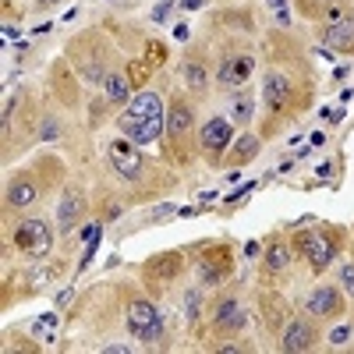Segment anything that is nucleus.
Returning <instances> with one entry per match:
<instances>
[{"label": "nucleus", "mask_w": 354, "mask_h": 354, "mask_svg": "<svg viewBox=\"0 0 354 354\" xmlns=\"http://www.w3.org/2000/svg\"><path fill=\"white\" fill-rule=\"evenodd\" d=\"M322 36H326V43H330V46H340V50L354 46V18H340V15H330L326 28H322Z\"/></svg>", "instance_id": "8"}, {"label": "nucleus", "mask_w": 354, "mask_h": 354, "mask_svg": "<svg viewBox=\"0 0 354 354\" xmlns=\"http://www.w3.org/2000/svg\"><path fill=\"white\" fill-rule=\"evenodd\" d=\"M160 322V312L149 305V301H131L128 305V330L135 333V337H142L145 330H153Z\"/></svg>", "instance_id": "7"}, {"label": "nucleus", "mask_w": 354, "mask_h": 354, "mask_svg": "<svg viewBox=\"0 0 354 354\" xmlns=\"http://www.w3.org/2000/svg\"><path fill=\"white\" fill-rule=\"evenodd\" d=\"M185 78H188V85L195 88V93H202V88H205V71L198 64H188L185 68Z\"/></svg>", "instance_id": "18"}, {"label": "nucleus", "mask_w": 354, "mask_h": 354, "mask_svg": "<svg viewBox=\"0 0 354 354\" xmlns=\"http://www.w3.org/2000/svg\"><path fill=\"white\" fill-rule=\"evenodd\" d=\"M78 213H82V198H78V195H64L61 209H57V220H61V230H71V227H75V220H78Z\"/></svg>", "instance_id": "15"}, {"label": "nucleus", "mask_w": 354, "mask_h": 354, "mask_svg": "<svg viewBox=\"0 0 354 354\" xmlns=\"http://www.w3.org/2000/svg\"><path fill=\"white\" fill-rule=\"evenodd\" d=\"M315 340H319V337H315V330H312V322L294 319L290 326H287V333H283V351H308Z\"/></svg>", "instance_id": "9"}, {"label": "nucleus", "mask_w": 354, "mask_h": 354, "mask_svg": "<svg viewBox=\"0 0 354 354\" xmlns=\"http://www.w3.org/2000/svg\"><path fill=\"white\" fill-rule=\"evenodd\" d=\"M283 262H287V248L273 245V252H270V270H283Z\"/></svg>", "instance_id": "19"}, {"label": "nucleus", "mask_w": 354, "mask_h": 354, "mask_svg": "<svg viewBox=\"0 0 354 354\" xmlns=\"http://www.w3.org/2000/svg\"><path fill=\"white\" fill-rule=\"evenodd\" d=\"M308 312L312 315H322V319H337L344 312V298H340L333 287H315L308 294Z\"/></svg>", "instance_id": "5"}, {"label": "nucleus", "mask_w": 354, "mask_h": 354, "mask_svg": "<svg viewBox=\"0 0 354 354\" xmlns=\"http://www.w3.org/2000/svg\"><path fill=\"white\" fill-rule=\"evenodd\" d=\"M234 117H238V121H241V124H245V121H248V117H252V100H248V96H245V100H241L238 106H234Z\"/></svg>", "instance_id": "20"}, {"label": "nucleus", "mask_w": 354, "mask_h": 354, "mask_svg": "<svg viewBox=\"0 0 354 354\" xmlns=\"http://www.w3.org/2000/svg\"><path fill=\"white\" fill-rule=\"evenodd\" d=\"M110 163L117 167V174H121V177H138V170H142L138 149H135V145H128L124 138H117L110 145Z\"/></svg>", "instance_id": "6"}, {"label": "nucleus", "mask_w": 354, "mask_h": 354, "mask_svg": "<svg viewBox=\"0 0 354 354\" xmlns=\"http://www.w3.org/2000/svg\"><path fill=\"white\" fill-rule=\"evenodd\" d=\"M192 128V110L185 103H174L170 113H167V135L177 142V138H185V131Z\"/></svg>", "instance_id": "12"}, {"label": "nucleus", "mask_w": 354, "mask_h": 354, "mask_svg": "<svg viewBox=\"0 0 354 354\" xmlns=\"http://www.w3.org/2000/svg\"><path fill=\"white\" fill-rule=\"evenodd\" d=\"M340 283H344V287L354 294V262H347L344 270H340Z\"/></svg>", "instance_id": "21"}, {"label": "nucleus", "mask_w": 354, "mask_h": 354, "mask_svg": "<svg viewBox=\"0 0 354 354\" xmlns=\"http://www.w3.org/2000/svg\"><path fill=\"white\" fill-rule=\"evenodd\" d=\"M185 305H188V315L195 319V315H198V312H195V308H198V290H188V298H185Z\"/></svg>", "instance_id": "22"}, {"label": "nucleus", "mask_w": 354, "mask_h": 354, "mask_svg": "<svg viewBox=\"0 0 354 354\" xmlns=\"http://www.w3.org/2000/svg\"><path fill=\"white\" fill-rule=\"evenodd\" d=\"M36 4H57V0H36Z\"/></svg>", "instance_id": "25"}, {"label": "nucleus", "mask_w": 354, "mask_h": 354, "mask_svg": "<svg viewBox=\"0 0 354 354\" xmlns=\"http://www.w3.org/2000/svg\"><path fill=\"white\" fill-rule=\"evenodd\" d=\"M15 248H21L25 255H46L50 252V227L43 220H25L15 230Z\"/></svg>", "instance_id": "2"}, {"label": "nucleus", "mask_w": 354, "mask_h": 354, "mask_svg": "<svg viewBox=\"0 0 354 354\" xmlns=\"http://www.w3.org/2000/svg\"><path fill=\"white\" fill-rule=\"evenodd\" d=\"M213 319H216L220 330H241V326H245V312H241L238 301H223V305L216 308Z\"/></svg>", "instance_id": "13"}, {"label": "nucleus", "mask_w": 354, "mask_h": 354, "mask_svg": "<svg viewBox=\"0 0 354 354\" xmlns=\"http://www.w3.org/2000/svg\"><path fill=\"white\" fill-rule=\"evenodd\" d=\"M255 153H259V142H255V138L248 135V138H241V145H234V153H230V163H238V167H241V163H248V160H252Z\"/></svg>", "instance_id": "16"}, {"label": "nucleus", "mask_w": 354, "mask_h": 354, "mask_svg": "<svg viewBox=\"0 0 354 354\" xmlns=\"http://www.w3.org/2000/svg\"><path fill=\"white\" fill-rule=\"evenodd\" d=\"M128 82L121 78V75H113V78H106V96L110 100H117V103H121V100H128Z\"/></svg>", "instance_id": "17"}, {"label": "nucleus", "mask_w": 354, "mask_h": 354, "mask_svg": "<svg viewBox=\"0 0 354 354\" xmlns=\"http://www.w3.org/2000/svg\"><path fill=\"white\" fill-rule=\"evenodd\" d=\"M36 202V185L32 181H15L8 188V205H15V209H25V205Z\"/></svg>", "instance_id": "14"}, {"label": "nucleus", "mask_w": 354, "mask_h": 354, "mask_svg": "<svg viewBox=\"0 0 354 354\" xmlns=\"http://www.w3.org/2000/svg\"><path fill=\"white\" fill-rule=\"evenodd\" d=\"M262 96H266V103H270V110H283V103L290 100V82L283 75H270L266 78Z\"/></svg>", "instance_id": "11"}, {"label": "nucleus", "mask_w": 354, "mask_h": 354, "mask_svg": "<svg viewBox=\"0 0 354 354\" xmlns=\"http://www.w3.org/2000/svg\"><path fill=\"white\" fill-rule=\"evenodd\" d=\"M252 75V57H227L220 68V82L223 85H241Z\"/></svg>", "instance_id": "10"}, {"label": "nucleus", "mask_w": 354, "mask_h": 354, "mask_svg": "<svg viewBox=\"0 0 354 354\" xmlns=\"http://www.w3.org/2000/svg\"><path fill=\"white\" fill-rule=\"evenodd\" d=\"M53 135H57V124H53V121H50V124H46V128H43V138H53Z\"/></svg>", "instance_id": "24"}, {"label": "nucleus", "mask_w": 354, "mask_h": 354, "mask_svg": "<svg viewBox=\"0 0 354 354\" xmlns=\"http://www.w3.org/2000/svg\"><path fill=\"white\" fill-rule=\"evenodd\" d=\"M198 142H202L205 156H213V160H216V156H220V153L227 149V142H230V124L223 121V117H213V121L202 128Z\"/></svg>", "instance_id": "4"}, {"label": "nucleus", "mask_w": 354, "mask_h": 354, "mask_svg": "<svg viewBox=\"0 0 354 354\" xmlns=\"http://www.w3.org/2000/svg\"><path fill=\"white\" fill-rule=\"evenodd\" d=\"M347 337H351V333H347V330H337V333H333V337H330V340H333V344H344V340H347Z\"/></svg>", "instance_id": "23"}, {"label": "nucleus", "mask_w": 354, "mask_h": 354, "mask_svg": "<svg viewBox=\"0 0 354 354\" xmlns=\"http://www.w3.org/2000/svg\"><path fill=\"white\" fill-rule=\"evenodd\" d=\"M163 100L156 93H138L128 110L121 113V131L128 135V142L135 145H153L163 135Z\"/></svg>", "instance_id": "1"}, {"label": "nucleus", "mask_w": 354, "mask_h": 354, "mask_svg": "<svg viewBox=\"0 0 354 354\" xmlns=\"http://www.w3.org/2000/svg\"><path fill=\"white\" fill-rule=\"evenodd\" d=\"M298 248L308 255L312 270H326V266L333 262V241L326 238V234H319V230H301L298 234Z\"/></svg>", "instance_id": "3"}]
</instances>
